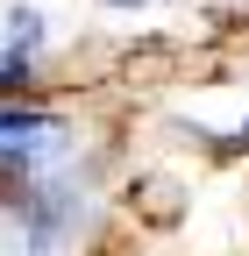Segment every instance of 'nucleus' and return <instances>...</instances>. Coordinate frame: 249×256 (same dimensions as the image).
Here are the masks:
<instances>
[{
  "label": "nucleus",
  "mask_w": 249,
  "mask_h": 256,
  "mask_svg": "<svg viewBox=\"0 0 249 256\" xmlns=\"http://www.w3.org/2000/svg\"><path fill=\"white\" fill-rule=\"evenodd\" d=\"M86 228V192L64 178L50 185H0V256H72Z\"/></svg>",
  "instance_id": "1"
},
{
  "label": "nucleus",
  "mask_w": 249,
  "mask_h": 256,
  "mask_svg": "<svg viewBox=\"0 0 249 256\" xmlns=\"http://www.w3.org/2000/svg\"><path fill=\"white\" fill-rule=\"evenodd\" d=\"M72 150H78V128L64 114L0 100V185H50V178H64Z\"/></svg>",
  "instance_id": "2"
},
{
  "label": "nucleus",
  "mask_w": 249,
  "mask_h": 256,
  "mask_svg": "<svg viewBox=\"0 0 249 256\" xmlns=\"http://www.w3.org/2000/svg\"><path fill=\"white\" fill-rule=\"evenodd\" d=\"M50 50V14L36 0L0 8V100H22V86L36 78V64Z\"/></svg>",
  "instance_id": "3"
},
{
  "label": "nucleus",
  "mask_w": 249,
  "mask_h": 256,
  "mask_svg": "<svg viewBox=\"0 0 249 256\" xmlns=\"http://www.w3.org/2000/svg\"><path fill=\"white\" fill-rule=\"evenodd\" d=\"M228 150H249V121H242V128H235V142H228Z\"/></svg>",
  "instance_id": "4"
},
{
  "label": "nucleus",
  "mask_w": 249,
  "mask_h": 256,
  "mask_svg": "<svg viewBox=\"0 0 249 256\" xmlns=\"http://www.w3.org/2000/svg\"><path fill=\"white\" fill-rule=\"evenodd\" d=\"M114 8H136V0H114Z\"/></svg>",
  "instance_id": "5"
}]
</instances>
